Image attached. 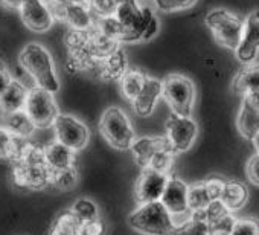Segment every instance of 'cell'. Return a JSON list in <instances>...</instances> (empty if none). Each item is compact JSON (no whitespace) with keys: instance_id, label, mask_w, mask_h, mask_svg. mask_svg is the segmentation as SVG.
<instances>
[{"instance_id":"cell-27","label":"cell","mask_w":259,"mask_h":235,"mask_svg":"<svg viewBox=\"0 0 259 235\" xmlns=\"http://www.w3.org/2000/svg\"><path fill=\"white\" fill-rule=\"evenodd\" d=\"M81 224H82V221L69 209L57 217V220L52 224V230H55L61 235H79Z\"/></svg>"},{"instance_id":"cell-34","label":"cell","mask_w":259,"mask_h":235,"mask_svg":"<svg viewBox=\"0 0 259 235\" xmlns=\"http://www.w3.org/2000/svg\"><path fill=\"white\" fill-rule=\"evenodd\" d=\"M17 136L11 135L4 126L0 127V159H10L14 154Z\"/></svg>"},{"instance_id":"cell-1","label":"cell","mask_w":259,"mask_h":235,"mask_svg":"<svg viewBox=\"0 0 259 235\" xmlns=\"http://www.w3.org/2000/svg\"><path fill=\"white\" fill-rule=\"evenodd\" d=\"M54 171L46 164L45 147L28 142L20 159L13 162V183L17 188L29 191H41L52 186Z\"/></svg>"},{"instance_id":"cell-5","label":"cell","mask_w":259,"mask_h":235,"mask_svg":"<svg viewBox=\"0 0 259 235\" xmlns=\"http://www.w3.org/2000/svg\"><path fill=\"white\" fill-rule=\"evenodd\" d=\"M99 132L104 139L116 150H130L136 141L135 129L125 111L119 107H108L101 121Z\"/></svg>"},{"instance_id":"cell-15","label":"cell","mask_w":259,"mask_h":235,"mask_svg":"<svg viewBox=\"0 0 259 235\" xmlns=\"http://www.w3.org/2000/svg\"><path fill=\"white\" fill-rule=\"evenodd\" d=\"M163 95V84L162 81H159L157 78L153 76H147L145 86L142 89V92L139 93V96L132 102L133 104V110L138 116L141 118H148L153 114L159 99Z\"/></svg>"},{"instance_id":"cell-26","label":"cell","mask_w":259,"mask_h":235,"mask_svg":"<svg viewBox=\"0 0 259 235\" xmlns=\"http://www.w3.org/2000/svg\"><path fill=\"white\" fill-rule=\"evenodd\" d=\"M209 224L204 221L200 212H191L189 218L185 220L180 224H176V227L169 232V235H207Z\"/></svg>"},{"instance_id":"cell-17","label":"cell","mask_w":259,"mask_h":235,"mask_svg":"<svg viewBox=\"0 0 259 235\" xmlns=\"http://www.w3.org/2000/svg\"><path fill=\"white\" fill-rule=\"evenodd\" d=\"M168 144L169 142L166 136H142L135 141V144L130 150H132L135 162L144 170L148 168L154 154Z\"/></svg>"},{"instance_id":"cell-22","label":"cell","mask_w":259,"mask_h":235,"mask_svg":"<svg viewBox=\"0 0 259 235\" xmlns=\"http://www.w3.org/2000/svg\"><path fill=\"white\" fill-rule=\"evenodd\" d=\"M232 90L238 95L247 96L259 90V63L244 66L232 83Z\"/></svg>"},{"instance_id":"cell-35","label":"cell","mask_w":259,"mask_h":235,"mask_svg":"<svg viewBox=\"0 0 259 235\" xmlns=\"http://www.w3.org/2000/svg\"><path fill=\"white\" fill-rule=\"evenodd\" d=\"M232 235H259V221L251 217L236 218Z\"/></svg>"},{"instance_id":"cell-28","label":"cell","mask_w":259,"mask_h":235,"mask_svg":"<svg viewBox=\"0 0 259 235\" xmlns=\"http://www.w3.org/2000/svg\"><path fill=\"white\" fill-rule=\"evenodd\" d=\"M70 211L81 220V221H90L95 218H99V208L98 205L87 197L76 199L73 205L70 206Z\"/></svg>"},{"instance_id":"cell-14","label":"cell","mask_w":259,"mask_h":235,"mask_svg":"<svg viewBox=\"0 0 259 235\" xmlns=\"http://www.w3.org/2000/svg\"><path fill=\"white\" fill-rule=\"evenodd\" d=\"M188 192H189V186L182 179L171 174L160 202L165 205V208L169 211L172 217L191 215Z\"/></svg>"},{"instance_id":"cell-38","label":"cell","mask_w":259,"mask_h":235,"mask_svg":"<svg viewBox=\"0 0 259 235\" xmlns=\"http://www.w3.org/2000/svg\"><path fill=\"white\" fill-rule=\"evenodd\" d=\"M13 81V76L8 70V67L0 61V96L4 95V92L8 89V86L11 84Z\"/></svg>"},{"instance_id":"cell-32","label":"cell","mask_w":259,"mask_h":235,"mask_svg":"<svg viewBox=\"0 0 259 235\" xmlns=\"http://www.w3.org/2000/svg\"><path fill=\"white\" fill-rule=\"evenodd\" d=\"M87 5L96 19L114 16L117 0H87Z\"/></svg>"},{"instance_id":"cell-16","label":"cell","mask_w":259,"mask_h":235,"mask_svg":"<svg viewBox=\"0 0 259 235\" xmlns=\"http://www.w3.org/2000/svg\"><path fill=\"white\" fill-rule=\"evenodd\" d=\"M126 70H128V58L125 51L119 48L111 55L98 61L92 72H95L98 78L104 81H110V80H120Z\"/></svg>"},{"instance_id":"cell-29","label":"cell","mask_w":259,"mask_h":235,"mask_svg":"<svg viewBox=\"0 0 259 235\" xmlns=\"http://www.w3.org/2000/svg\"><path fill=\"white\" fill-rule=\"evenodd\" d=\"M76 182H78V171L75 167L58 170L54 171L52 174V186L57 188L58 191H69L75 188Z\"/></svg>"},{"instance_id":"cell-2","label":"cell","mask_w":259,"mask_h":235,"mask_svg":"<svg viewBox=\"0 0 259 235\" xmlns=\"http://www.w3.org/2000/svg\"><path fill=\"white\" fill-rule=\"evenodd\" d=\"M19 64L31 76L34 86L57 93L60 90V80L57 75L54 58L46 46L32 42L23 46L19 54Z\"/></svg>"},{"instance_id":"cell-7","label":"cell","mask_w":259,"mask_h":235,"mask_svg":"<svg viewBox=\"0 0 259 235\" xmlns=\"http://www.w3.org/2000/svg\"><path fill=\"white\" fill-rule=\"evenodd\" d=\"M54 95L55 93L38 86H32L29 89L25 110L32 120L34 126L40 130L54 127V123L60 114L58 104Z\"/></svg>"},{"instance_id":"cell-25","label":"cell","mask_w":259,"mask_h":235,"mask_svg":"<svg viewBox=\"0 0 259 235\" xmlns=\"http://www.w3.org/2000/svg\"><path fill=\"white\" fill-rule=\"evenodd\" d=\"M188 200H189V209H191V212L203 211L212 202H215L213 197H212V194H210V191H209V186H207V182L206 180L192 183L189 186Z\"/></svg>"},{"instance_id":"cell-10","label":"cell","mask_w":259,"mask_h":235,"mask_svg":"<svg viewBox=\"0 0 259 235\" xmlns=\"http://www.w3.org/2000/svg\"><path fill=\"white\" fill-rule=\"evenodd\" d=\"M165 127H166L165 136L168 138L169 145L177 154L188 151L194 145L198 136V126L192 120V116H179L171 113Z\"/></svg>"},{"instance_id":"cell-18","label":"cell","mask_w":259,"mask_h":235,"mask_svg":"<svg viewBox=\"0 0 259 235\" xmlns=\"http://www.w3.org/2000/svg\"><path fill=\"white\" fill-rule=\"evenodd\" d=\"M236 127L241 136L248 141H253L259 133V107L248 96H244L242 99L236 118Z\"/></svg>"},{"instance_id":"cell-8","label":"cell","mask_w":259,"mask_h":235,"mask_svg":"<svg viewBox=\"0 0 259 235\" xmlns=\"http://www.w3.org/2000/svg\"><path fill=\"white\" fill-rule=\"evenodd\" d=\"M52 129L55 133V141L64 144L66 147L72 148L76 153L84 150L89 144L90 139L89 127L73 114L60 113Z\"/></svg>"},{"instance_id":"cell-12","label":"cell","mask_w":259,"mask_h":235,"mask_svg":"<svg viewBox=\"0 0 259 235\" xmlns=\"http://www.w3.org/2000/svg\"><path fill=\"white\" fill-rule=\"evenodd\" d=\"M19 13L23 25L32 32H46L55 23V17L46 0H22Z\"/></svg>"},{"instance_id":"cell-37","label":"cell","mask_w":259,"mask_h":235,"mask_svg":"<svg viewBox=\"0 0 259 235\" xmlns=\"http://www.w3.org/2000/svg\"><path fill=\"white\" fill-rule=\"evenodd\" d=\"M245 174H247V179L259 186V153L256 151V154H253L248 161H247V165H245Z\"/></svg>"},{"instance_id":"cell-3","label":"cell","mask_w":259,"mask_h":235,"mask_svg":"<svg viewBox=\"0 0 259 235\" xmlns=\"http://www.w3.org/2000/svg\"><path fill=\"white\" fill-rule=\"evenodd\" d=\"M128 224L144 235H169L176 227L174 217L160 200L138 205L128 215Z\"/></svg>"},{"instance_id":"cell-13","label":"cell","mask_w":259,"mask_h":235,"mask_svg":"<svg viewBox=\"0 0 259 235\" xmlns=\"http://www.w3.org/2000/svg\"><path fill=\"white\" fill-rule=\"evenodd\" d=\"M259 52V10L251 11L244 19V35L235 54L244 66L254 63Z\"/></svg>"},{"instance_id":"cell-40","label":"cell","mask_w":259,"mask_h":235,"mask_svg":"<svg viewBox=\"0 0 259 235\" xmlns=\"http://www.w3.org/2000/svg\"><path fill=\"white\" fill-rule=\"evenodd\" d=\"M22 0H0V7L7 10H20Z\"/></svg>"},{"instance_id":"cell-43","label":"cell","mask_w":259,"mask_h":235,"mask_svg":"<svg viewBox=\"0 0 259 235\" xmlns=\"http://www.w3.org/2000/svg\"><path fill=\"white\" fill-rule=\"evenodd\" d=\"M63 2H72V4H87V0H63Z\"/></svg>"},{"instance_id":"cell-39","label":"cell","mask_w":259,"mask_h":235,"mask_svg":"<svg viewBox=\"0 0 259 235\" xmlns=\"http://www.w3.org/2000/svg\"><path fill=\"white\" fill-rule=\"evenodd\" d=\"M159 28H160L159 19L154 17V19L150 22V25H148V28H147V31H145V34H144V40H151V38H154V37L157 35V32H159Z\"/></svg>"},{"instance_id":"cell-36","label":"cell","mask_w":259,"mask_h":235,"mask_svg":"<svg viewBox=\"0 0 259 235\" xmlns=\"http://www.w3.org/2000/svg\"><path fill=\"white\" fill-rule=\"evenodd\" d=\"M105 223L102 221V218H95L90 221H82L81 229H79V235H105Z\"/></svg>"},{"instance_id":"cell-19","label":"cell","mask_w":259,"mask_h":235,"mask_svg":"<svg viewBox=\"0 0 259 235\" xmlns=\"http://www.w3.org/2000/svg\"><path fill=\"white\" fill-rule=\"evenodd\" d=\"M29 89L31 87H28L23 81L13 78L8 89L0 96V113L8 114V113H14L19 110H25Z\"/></svg>"},{"instance_id":"cell-20","label":"cell","mask_w":259,"mask_h":235,"mask_svg":"<svg viewBox=\"0 0 259 235\" xmlns=\"http://www.w3.org/2000/svg\"><path fill=\"white\" fill-rule=\"evenodd\" d=\"M221 202L227 206L230 212H236L242 209L248 202L247 185L238 179H226L221 194Z\"/></svg>"},{"instance_id":"cell-21","label":"cell","mask_w":259,"mask_h":235,"mask_svg":"<svg viewBox=\"0 0 259 235\" xmlns=\"http://www.w3.org/2000/svg\"><path fill=\"white\" fill-rule=\"evenodd\" d=\"M75 154H76V151H73L72 148L66 147L64 144H61L58 141L51 142L45 147L46 164L49 165V168L52 171L75 167V159H76Z\"/></svg>"},{"instance_id":"cell-4","label":"cell","mask_w":259,"mask_h":235,"mask_svg":"<svg viewBox=\"0 0 259 235\" xmlns=\"http://www.w3.org/2000/svg\"><path fill=\"white\" fill-rule=\"evenodd\" d=\"M206 26L210 29L213 38L218 45L236 51L239 46L242 35H244V19L238 14L224 10V8H215L207 13Z\"/></svg>"},{"instance_id":"cell-30","label":"cell","mask_w":259,"mask_h":235,"mask_svg":"<svg viewBox=\"0 0 259 235\" xmlns=\"http://www.w3.org/2000/svg\"><path fill=\"white\" fill-rule=\"evenodd\" d=\"M141 2H151L163 13H177L192 8L197 0H141Z\"/></svg>"},{"instance_id":"cell-6","label":"cell","mask_w":259,"mask_h":235,"mask_svg":"<svg viewBox=\"0 0 259 235\" xmlns=\"http://www.w3.org/2000/svg\"><path fill=\"white\" fill-rule=\"evenodd\" d=\"M162 98L169 105L171 111L179 116H192L195 102V86L194 83L180 73L168 75L163 81Z\"/></svg>"},{"instance_id":"cell-33","label":"cell","mask_w":259,"mask_h":235,"mask_svg":"<svg viewBox=\"0 0 259 235\" xmlns=\"http://www.w3.org/2000/svg\"><path fill=\"white\" fill-rule=\"evenodd\" d=\"M195 212H200L201 217L204 218V221H206L207 224H210V223H213V221L223 218L224 215H227L230 211L227 209V206H226L221 200H215V202H212L206 209H203V211H195Z\"/></svg>"},{"instance_id":"cell-24","label":"cell","mask_w":259,"mask_h":235,"mask_svg":"<svg viewBox=\"0 0 259 235\" xmlns=\"http://www.w3.org/2000/svg\"><path fill=\"white\" fill-rule=\"evenodd\" d=\"M147 76L142 70L139 69H128L123 76L119 80L120 81V92H122V96L130 101V102H133L139 93L142 92L144 86H145V81H147Z\"/></svg>"},{"instance_id":"cell-23","label":"cell","mask_w":259,"mask_h":235,"mask_svg":"<svg viewBox=\"0 0 259 235\" xmlns=\"http://www.w3.org/2000/svg\"><path fill=\"white\" fill-rule=\"evenodd\" d=\"M2 116H4V127L17 138L28 139L29 136H32V133L37 129L29 118V114L26 113V110H19V111L2 114Z\"/></svg>"},{"instance_id":"cell-41","label":"cell","mask_w":259,"mask_h":235,"mask_svg":"<svg viewBox=\"0 0 259 235\" xmlns=\"http://www.w3.org/2000/svg\"><path fill=\"white\" fill-rule=\"evenodd\" d=\"M247 96L259 107V90H257V92H253V93H250V95H247Z\"/></svg>"},{"instance_id":"cell-9","label":"cell","mask_w":259,"mask_h":235,"mask_svg":"<svg viewBox=\"0 0 259 235\" xmlns=\"http://www.w3.org/2000/svg\"><path fill=\"white\" fill-rule=\"evenodd\" d=\"M55 20L66 22L70 29L75 31H90L95 28L96 17L87 4H72L63 0H51L48 2Z\"/></svg>"},{"instance_id":"cell-31","label":"cell","mask_w":259,"mask_h":235,"mask_svg":"<svg viewBox=\"0 0 259 235\" xmlns=\"http://www.w3.org/2000/svg\"><path fill=\"white\" fill-rule=\"evenodd\" d=\"M235 223H236V218H235L233 212H229L223 218L209 224L207 235H232Z\"/></svg>"},{"instance_id":"cell-45","label":"cell","mask_w":259,"mask_h":235,"mask_svg":"<svg viewBox=\"0 0 259 235\" xmlns=\"http://www.w3.org/2000/svg\"><path fill=\"white\" fill-rule=\"evenodd\" d=\"M46 2H51V0H46Z\"/></svg>"},{"instance_id":"cell-44","label":"cell","mask_w":259,"mask_h":235,"mask_svg":"<svg viewBox=\"0 0 259 235\" xmlns=\"http://www.w3.org/2000/svg\"><path fill=\"white\" fill-rule=\"evenodd\" d=\"M49 235H61V233H58V232H55V230H52V229H51Z\"/></svg>"},{"instance_id":"cell-42","label":"cell","mask_w":259,"mask_h":235,"mask_svg":"<svg viewBox=\"0 0 259 235\" xmlns=\"http://www.w3.org/2000/svg\"><path fill=\"white\" fill-rule=\"evenodd\" d=\"M253 145H254V148H256V151L259 153V133H257V136L253 139Z\"/></svg>"},{"instance_id":"cell-11","label":"cell","mask_w":259,"mask_h":235,"mask_svg":"<svg viewBox=\"0 0 259 235\" xmlns=\"http://www.w3.org/2000/svg\"><path fill=\"white\" fill-rule=\"evenodd\" d=\"M171 174L159 173L151 168H144L135 186V195H136L138 205L159 202L165 192V188L168 185Z\"/></svg>"}]
</instances>
